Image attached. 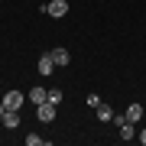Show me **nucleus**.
I'll return each instance as SVG.
<instances>
[{
  "instance_id": "nucleus-1",
  "label": "nucleus",
  "mask_w": 146,
  "mask_h": 146,
  "mask_svg": "<svg viewBox=\"0 0 146 146\" xmlns=\"http://www.w3.org/2000/svg\"><path fill=\"white\" fill-rule=\"evenodd\" d=\"M55 107L58 104H52V101H42V104H36V117L42 120V123H52L55 120Z\"/></svg>"
},
{
  "instance_id": "nucleus-2",
  "label": "nucleus",
  "mask_w": 146,
  "mask_h": 146,
  "mask_svg": "<svg viewBox=\"0 0 146 146\" xmlns=\"http://www.w3.org/2000/svg\"><path fill=\"white\" fill-rule=\"evenodd\" d=\"M0 101H3L7 110H20V107H23V94H20V91H7Z\"/></svg>"
},
{
  "instance_id": "nucleus-3",
  "label": "nucleus",
  "mask_w": 146,
  "mask_h": 146,
  "mask_svg": "<svg viewBox=\"0 0 146 146\" xmlns=\"http://www.w3.org/2000/svg\"><path fill=\"white\" fill-rule=\"evenodd\" d=\"M46 13L49 16H65L68 13V0H49V3H46Z\"/></svg>"
},
{
  "instance_id": "nucleus-4",
  "label": "nucleus",
  "mask_w": 146,
  "mask_h": 146,
  "mask_svg": "<svg viewBox=\"0 0 146 146\" xmlns=\"http://www.w3.org/2000/svg\"><path fill=\"white\" fill-rule=\"evenodd\" d=\"M26 98L33 101V104H42V101H49V88H42V84H36V88H29Z\"/></svg>"
},
{
  "instance_id": "nucleus-5",
  "label": "nucleus",
  "mask_w": 146,
  "mask_h": 146,
  "mask_svg": "<svg viewBox=\"0 0 146 146\" xmlns=\"http://www.w3.org/2000/svg\"><path fill=\"white\" fill-rule=\"evenodd\" d=\"M0 123H3L7 130H16V127H20V110H7V114L0 117Z\"/></svg>"
},
{
  "instance_id": "nucleus-6",
  "label": "nucleus",
  "mask_w": 146,
  "mask_h": 146,
  "mask_svg": "<svg viewBox=\"0 0 146 146\" xmlns=\"http://www.w3.org/2000/svg\"><path fill=\"white\" fill-rule=\"evenodd\" d=\"M49 55H52L55 68H65V65H68V49H62V46H58V49H52V52H49Z\"/></svg>"
},
{
  "instance_id": "nucleus-7",
  "label": "nucleus",
  "mask_w": 146,
  "mask_h": 146,
  "mask_svg": "<svg viewBox=\"0 0 146 146\" xmlns=\"http://www.w3.org/2000/svg\"><path fill=\"white\" fill-rule=\"evenodd\" d=\"M39 72H42V78H46V75H52V72H55V62H52V55H49V52H46V55L39 58Z\"/></svg>"
},
{
  "instance_id": "nucleus-8",
  "label": "nucleus",
  "mask_w": 146,
  "mask_h": 146,
  "mask_svg": "<svg viewBox=\"0 0 146 146\" xmlns=\"http://www.w3.org/2000/svg\"><path fill=\"white\" fill-rule=\"evenodd\" d=\"M136 136V123L133 120H123V123H120V140H133Z\"/></svg>"
},
{
  "instance_id": "nucleus-9",
  "label": "nucleus",
  "mask_w": 146,
  "mask_h": 146,
  "mask_svg": "<svg viewBox=\"0 0 146 146\" xmlns=\"http://www.w3.org/2000/svg\"><path fill=\"white\" fill-rule=\"evenodd\" d=\"M94 110H98V120H104V123H107V120H114V107H110V104H104V101H101Z\"/></svg>"
},
{
  "instance_id": "nucleus-10",
  "label": "nucleus",
  "mask_w": 146,
  "mask_h": 146,
  "mask_svg": "<svg viewBox=\"0 0 146 146\" xmlns=\"http://www.w3.org/2000/svg\"><path fill=\"white\" fill-rule=\"evenodd\" d=\"M123 114H127V120H133V123H140V120H143V104H130V107L123 110Z\"/></svg>"
},
{
  "instance_id": "nucleus-11",
  "label": "nucleus",
  "mask_w": 146,
  "mask_h": 146,
  "mask_svg": "<svg viewBox=\"0 0 146 146\" xmlns=\"http://www.w3.org/2000/svg\"><path fill=\"white\" fill-rule=\"evenodd\" d=\"M49 101L58 104V101H62V88H49Z\"/></svg>"
},
{
  "instance_id": "nucleus-12",
  "label": "nucleus",
  "mask_w": 146,
  "mask_h": 146,
  "mask_svg": "<svg viewBox=\"0 0 146 146\" xmlns=\"http://www.w3.org/2000/svg\"><path fill=\"white\" fill-rule=\"evenodd\" d=\"M26 143H29V146H39V143H42V136H36V133H29V136H26Z\"/></svg>"
},
{
  "instance_id": "nucleus-13",
  "label": "nucleus",
  "mask_w": 146,
  "mask_h": 146,
  "mask_svg": "<svg viewBox=\"0 0 146 146\" xmlns=\"http://www.w3.org/2000/svg\"><path fill=\"white\" fill-rule=\"evenodd\" d=\"M136 140H140V143L146 146V130H140V136H136Z\"/></svg>"
},
{
  "instance_id": "nucleus-14",
  "label": "nucleus",
  "mask_w": 146,
  "mask_h": 146,
  "mask_svg": "<svg viewBox=\"0 0 146 146\" xmlns=\"http://www.w3.org/2000/svg\"><path fill=\"white\" fill-rule=\"evenodd\" d=\"M3 114H7V107H3V101H0V117H3Z\"/></svg>"
}]
</instances>
